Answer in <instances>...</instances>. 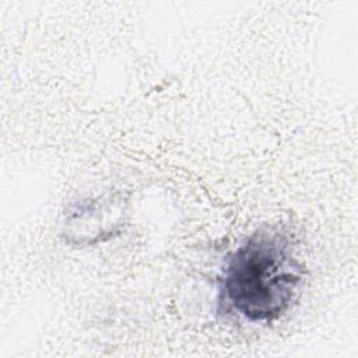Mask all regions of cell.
Returning <instances> with one entry per match:
<instances>
[{
    "label": "cell",
    "instance_id": "6da1fadb",
    "mask_svg": "<svg viewBox=\"0 0 358 358\" xmlns=\"http://www.w3.org/2000/svg\"><path fill=\"white\" fill-rule=\"evenodd\" d=\"M306 268L294 232L280 224L256 228L231 255L220 303L250 323H271L298 299Z\"/></svg>",
    "mask_w": 358,
    "mask_h": 358
}]
</instances>
